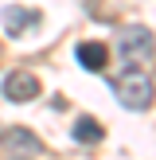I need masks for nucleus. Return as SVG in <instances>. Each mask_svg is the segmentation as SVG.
I'll list each match as a JSON object with an SVG mask.
<instances>
[{
  "label": "nucleus",
  "mask_w": 156,
  "mask_h": 160,
  "mask_svg": "<svg viewBox=\"0 0 156 160\" xmlns=\"http://www.w3.org/2000/svg\"><path fill=\"white\" fill-rule=\"evenodd\" d=\"M117 59L129 62L133 70L148 67V62L156 59V39H152V31H148L144 23H125V28L117 31Z\"/></svg>",
  "instance_id": "obj_1"
},
{
  "label": "nucleus",
  "mask_w": 156,
  "mask_h": 160,
  "mask_svg": "<svg viewBox=\"0 0 156 160\" xmlns=\"http://www.w3.org/2000/svg\"><path fill=\"white\" fill-rule=\"evenodd\" d=\"M74 137L82 141V145H98L101 141V125L94 121V117H78L74 121Z\"/></svg>",
  "instance_id": "obj_7"
},
{
  "label": "nucleus",
  "mask_w": 156,
  "mask_h": 160,
  "mask_svg": "<svg viewBox=\"0 0 156 160\" xmlns=\"http://www.w3.org/2000/svg\"><path fill=\"white\" fill-rule=\"evenodd\" d=\"M4 98L8 102H35L39 98V78L31 70H12L4 78Z\"/></svg>",
  "instance_id": "obj_4"
},
{
  "label": "nucleus",
  "mask_w": 156,
  "mask_h": 160,
  "mask_svg": "<svg viewBox=\"0 0 156 160\" xmlns=\"http://www.w3.org/2000/svg\"><path fill=\"white\" fill-rule=\"evenodd\" d=\"M43 20V16L35 12V8H4V12H0V23H4V35H12V39H20V35H27L31 28H35V23Z\"/></svg>",
  "instance_id": "obj_5"
},
{
  "label": "nucleus",
  "mask_w": 156,
  "mask_h": 160,
  "mask_svg": "<svg viewBox=\"0 0 156 160\" xmlns=\"http://www.w3.org/2000/svg\"><path fill=\"white\" fill-rule=\"evenodd\" d=\"M113 98L121 102L125 109H148L152 106V98H156V86H152V78L144 74V70H121V74L113 78Z\"/></svg>",
  "instance_id": "obj_2"
},
{
  "label": "nucleus",
  "mask_w": 156,
  "mask_h": 160,
  "mask_svg": "<svg viewBox=\"0 0 156 160\" xmlns=\"http://www.w3.org/2000/svg\"><path fill=\"white\" fill-rule=\"evenodd\" d=\"M74 55H78V62L86 70H105V62H109V47L105 43H82Z\"/></svg>",
  "instance_id": "obj_6"
},
{
  "label": "nucleus",
  "mask_w": 156,
  "mask_h": 160,
  "mask_svg": "<svg viewBox=\"0 0 156 160\" xmlns=\"http://www.w3.org/2000/svg\"><path fill=\"white\" fill-rule=\"evenodd\" d=\"M0 145H4L12 156H39V152H43V141H39L31 129H23V125L4 129V133H0Z\"/></svg>",
  "instance_id": "obj_3"
}]
</instances>
